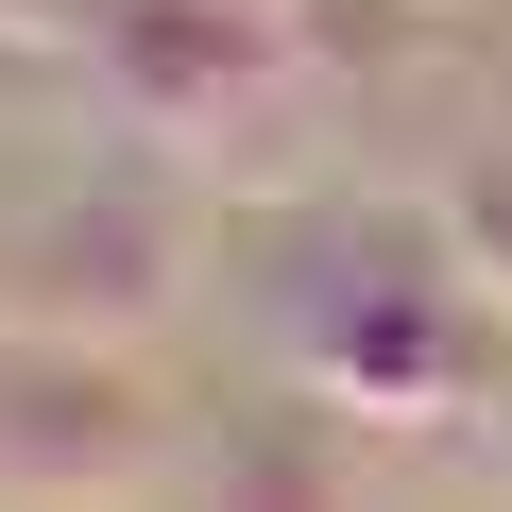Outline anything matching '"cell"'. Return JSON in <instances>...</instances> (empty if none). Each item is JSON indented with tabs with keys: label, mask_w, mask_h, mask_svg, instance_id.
<instances>
[{
	"label": "cell",
	"mask_w": 512,
	"mask_h": 512,
	"mask_svg": "<svg viewBox=\"0 0 512 512\" xmlns=\"http://www.w3.org/2000/svg\"><path fill=\"white\" fill-rule=\"evenodd\" d=\"M205 512H359V461H342V410H325V393H274V410H222V444H205Z\"/></svg>",
	"instance_id": "277c9868"
},
{
	"label": "cell",
	"mask_w": 512,
	"mask_h": 512,
	"mask_svg": "<svg viewBox=\"0 0 512 512\" xmlns=\"http://www.w3.org/2000/svg\"><path fill=\"white\" fill-rule=\"evenodd\" d=\"M171 410L137 393L120 342H0V495L18 512H120L154 478Z\"/></svg>",
	"instance_id": "7a4b0ae2"
},
{
	"label": "cell",
	"mask_w": 512,
	"mask_h": 512,
	"mask_svg": "<svg viewBox=\"0 0 512 512\" xmlns=\"http://www.w3.org/2000/svg\"><path fill=\"white\" fill-rule=\"evenodd\" d=\"M291 376L359 427V410H444L478 376V325L461 291L427 274L410 239H325L308 256V291H291Z\"/></svg>",
	"instance_id": "6da1fadb"
},
{
	"label": "cell",
	"mask_w": 512,
	"mask_h": 512,
	"mask_svg": "<svg viewBox=\"0 0 512 512\" xmlns=\"http://www.w3.org/2000/svg\"><path fill=\"white\" fill-rule=\"evenodd\" d=\"M171 291H188V222L137 188L18 222V342H137Z\"/></svg>",
	"instance_id": "3957f363"
}]
</instances>
